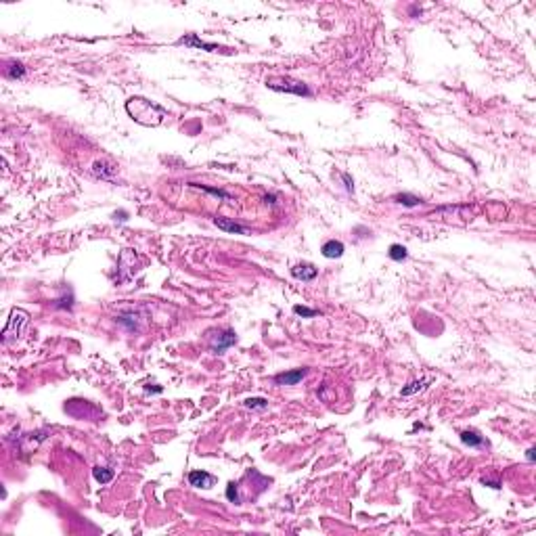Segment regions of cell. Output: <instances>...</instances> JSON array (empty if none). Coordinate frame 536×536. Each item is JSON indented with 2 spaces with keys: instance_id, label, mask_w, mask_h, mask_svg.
Here are the masks:
<instances>
[{
  "instance_id": "6da1fadb",
  "label": "cell",
  "mask_w": 536,
  "mask_h": 536,
  "mask_svg": "<svg viewBox=\"0 0 536 536\" xmlns=\"http://www.w3.org/2000/svg\"><path fill=\"white\" fill-rule=\"evenodd\" d=\"M126 111H128V115L136 124L151 126V128L160 126L165 117H168V111H165L162 105L149 101V98H145V97H132V98H128V101H126Z\"/></svg>"
},
{
  "instance_id": "7a4b0ae2",
  "label": "cell",
  "mask_w": 536,
  "mask_h": 536,
  "mask_svg": "<svg viewBox=\"0 0 536 536\" xmlns=\"http://www.w3.org/2000/svg\"><path fill=\"white\" fill-rule=\"evenodd\" d=\"M266 86L270 90L276 92H289V95H297V97H310L312 92L304 82L297 80H289V78H273V80H266Z\"/></svg>"
},
{
  "instance_id": "3957f363",
  "label": "cell",
  "mask_w": 536,
  "mask_h": 536,
  "mask_svg": "<svg viewBox=\"0 0 536 536\" xmlns=\"http://www.w3.org/2000/svg\"><path fill=\"white\" fill-rule=\"evenodd\" d=\"M28 321H30V314L25 312V310H21V308H13L11 319H9V325H6L4 331H2V343H9L11 340H15V337L21 335V329L28 325Z\"/></svg>"
},
{
  "instance_id": "277c9868",
  "label": "cell",
  "mask_w": 536,
  "mask_h": 536,
  "mask_svg": "<svg viewBox=\"0 0 536 536\" xmlns=\"http://www.w3.org/2000/svg\"><path fill=\"white\" fill-rule=\"evenodd\" d=\"M306 375H308V369H293V371H285V373L275 375L273 381L276 383V386H297Z\"/></svg>"
},
{
  "instance_id": "5b68a950",
  "label": "cell",
  "mask_w": 536,
  "mask_h": 536,
  "mask_svg": "<svg viewBox=\"0 0 536 536\" xmlns=\"http://www.w3.org/2000/svg\"><path fill=\"white\" fill-rule=\"evenodd\" d=\"M176 44H184V46H193V49H201V50H210V52H218V50H224L222 46L218 44H211V42H203L197 38V34H189V36H182L178 38Z\"/></svg>"
},
{
  "instance_id": "8992f818",
  "label": "cell",
  "mask_w": 536,
  "mask_h": 536,
  "mask_svg": "<svg viewBox=\"0 0 536 536\" xmlns=\"http://www.w3.org/2000/svg\"><path fill=\"white\" fill-rule=\"evenodd\" d=\"M237 341V335H235V331H222V333H218V337H214L211 340V350H214L216 354H222L227 348H230L233 343Z\"/></svg>"
},
{
  "instance_id": "52a82bcc",
  "label": "cell",
  "mask_w": 536,
  "mask_h": 536,
  "mask_svg": "<svg viewBox=\"0 0 536 536\" xmlns=\"http://www.w3.org/2000/svg\"><path fill=\"white\" fill-rule=\"evenodd\" d=\"M189 484L195 488H211L216 484V478L208 471H199V469H193L189 473Z\"/></svg>"
},
{
  "instance_id": "ba28073f",
  "label": "cell",
  "mask_w": 536,
  "mask_h": 536,
  "mask_svg": "<svg viewBox=\"0 0 536 536\" xmlns=\"http://www.w3.org/2000/svg\"><path fill=\"white\" fill-rule=\"evenodd\" d=\"M214 224L218 228H222L224 233H235V235H247L249 230L243 227V224L239 222H235V220H230V218H222V216H216L214 218Z\"/></svg>"
},
{
  "instance_id": "9c48e42d",
  "label": "cell",
  "mask_w": 536,
  "mask_h": 536,
  "mask_svg": "<svg viewBox=\"0 0 536 536\" xmlns=\"http://www.w3.org/2000/svg\"><path fill=\"white\" fill-rule=\"evenodd\" d=\"M2 74H4L6 80H19V78L25 76V67H23V63L11 59V61H4L2 63Z\"/></svg>"
},
{
  "instance_id": "30bf717a",
  "label": "cell",
  "mask_w": 536,
  "mask_h": 536,
  "mask_svg": "<svg viewBox=\"0 0 536 536\" xmlns=\"http://www.w3.org/2000/svg\"><path fill=\"white\" fill-rule=\"evenodd\" d=\"M291 275L300 281H312V279H316V275H319V268H314L312 264H295V266L291 268Z\"/></svg>"
},
{
  "instance_id": "8fae6325",
  "label": "cell",
  "mask_w": 536,
  "mask_h": 536,
  "mask_svg": "<svg viewBox=\"0 0 536 536\" xmlns=\"http://www.w3.org/2000/svg\"><path fill=\"white\" fill-rule=\"evenodd\" d=\"M461 442L465 446H471V448H484L488 446V442L482 438V436L478 432H473V429H465V432H461Z\"/></svg>"
},
{
  "instance_id": "7c38bea8",
  "label": "cell",
  "mask_w": 536,
  "mask_h": 536,
  "mask_svg": "<svg viewBox=\"0 0 536 536\" xmlns=\"http://www.w3.org/2000/svg\"><path fill=\"white\" fill-rule=\"evenodd\" d=\"M343 251H346V245H343L341 241H335V239L327 241L325 245L321 247V254L325 256V258H329V260H333V258H341Z\"/></svg>"
},
{
  "instance_id": "4fadbf2b",
  "label": "cell",
  "mask_w": 536,
  "mask_h": 536,
  "mask_svg": "<svg viewBox=\"0 0 536 536\" xmlns=\"http://www.w3.org/2000/svg\"><path fill=\"white\" fill-rule=\"evenodd\" d=\"M92 174H95L97 178H103V180H114L115 168L107 162H95V165H92Z\"/></svg>"
},
{
  "instance_id": "5bb4252c",
  "label": "cell",
  "mask_w": 536,
  "mask_h": 536,
  "mask_svg": "<svg viewBox=\"0 0 536 536\" xmlns=\"http://www.w3.org/2000/svg\"><path fill=\"white\" fill-rule=\"evenodd\" d=\"M394 201L400 203V206H405V208H417V206H421V203H423L419 197H417V195H411V193H400V195H396Z\"/></svg>"
},
{
  "instance_id": "9a60e30c",
  "label": "cell",
  "mask_w": 536,
  "mask_h": 536,
  "mask_svg": "<svg viewBox=\"0 0 536 536\" xmlns=\"http://www.w3.org/2000/svg\"><path fill=\"white\" fill-rule=\"evenodd\" d=\"M92 475H95V480L101 482V484H109V482L114 480V469H109V467H95V469H92Z\"/></svg>"
},
{
  "instance_id": "2e32d148",
  "label": "cell",
  "mask_w": 536,
  "mask_h": 536,
  "mask_svg": "<svg viewBox=\"0 0 536 536\" xmlns=\"http://www.w3.org/2000/svg\"><path fill=\"white\" fill-rule=\"evenodd\" d=\"M390 258H392L394 262H402V260H406V256H408V251L405 245H398V243H394V245H390Z\"/></svg>"
},
{
  "instance_id": "e0dca14e",
  "label": "cell",
  "mask_w": 536,
  "mask_h": 536,
  "mask_svg": "<svg viewBox=\"0 0 536 536\" xmlns=\"http://www.w3.org/2000/svg\"><path fill=\"white\" fill-rule=\"evenodd\" d=\"M425 386H427L425 379H417V381H411V383H408L406 388H402L400 394H402V396H413V394H417V392H421V390L425 388Z\"/></svg>"
},
{
  "instance_id": "ac0fdd59",
  "label": "cell",
  "mask_w": 536,
  "mask_h": 536,
  "mask_svg": "<svg viewBox=\"0 0 536 536\" xmlns=\"http://www.w3.org/2000/svg\"><path fill=\"white\" fill-rule=\"evenodd\" d=\"M243 405L251 408V411H264V408H268V400L266 398H247Z\"/></svg>"
},
{
  "instance_id": "d6986e66",
  "label": "cell",
  "mask_w": 536,
  "mask_h": 536,
  "mask_svg": "<svg viewBox=\"0 0 536 536\" xmlns=\"http://www.w3.org/2000/svg\"><path fill=\"white\" fill-rule=\"evenodd\" d=\"M227 499L230 503H235V505H239L241 503V496H239V486L235 484V482H230V484L227 486Z\"/></svg>"
},
{
  "instance_id": "ffe728a7",
  "label": "cell",
  "mask_w": 536,
  "mask_h": 536,
  "mask_svg": "<svg viewBox=\"0 0 536 536\" xmlns=\"http://www.w3.org/2000/svg\"><path fill=\"white\" fill-rule=\"evenodd\" d=\"M293 312L302 319H312V316L319 314V310H312V308H306V306H293Z\"/></svg>"
},
{
  "instance_id": "44dd1931",
  "label": "cell",
  "mask_w": 536,
  "mask_h": 536,
  "mask_svg": "<svg viewBox=\"0 0 536 536\" xmlns=\"http://www.w3.org/2000/svg\"><path fill=\"white\" fill-rule=\"evenodd\" d=\"M117 323H120V325H124V327H128L130 331L136 329V316H134V314H122L120 319H117Z\"/></svg>"
},
{
  "instance_id": "7402d4cb",
  "label": "cell",
  "mask_w": 536,
  "mask_h": 536,
  "mask_svg": "<svg viewBox=\"0 0 536 536\" xmlns=\"http://www.w3.org/2000/svg\"><path fill=\"white\" fill-rule=\"evenodd\" d=\"M193 184V187H199V189H203L206 191V193H211V195H216V197H222V199H228V193H224V191H220V189H210V187H201V184H195V182H191Z\"/></svg>"
},
{
  "instance_id": "603a6c76",
  "label": "cell",
  "mask_w": 536,
  "mask_h": 536,
  "mask_svg": "<svg viewBox=\"0 0 536 536\" xmlns=\"http://www.w3.org/2000/svg\"><path fill=\"white\" fill-rule=\"evenodd\" d=\"M482 484H484V486H490V488H494V490H499V488L503 486L499 480H486V478L482 480Z\"/></svg>"
},
{
  "instance_id": "cb8c5ba5",
  "label": "cell",
  "mask_w": 536,
  "mask_h": 536,
  "mask_svg": "<svg viewBox=\"0 0 536 536\" xmlns=\"http://www.w3.org/2000/svg\"><path fill=\"white\" fill-rule=\"evenodd\" d=\"M341 178H343V182H346V189L352 193V191H354V182H352V178H350V174H341Z\"/></svg>"
},
{
  "instance_id": "d4e9b609",
  "label": "cell",
  "mask_w": 536,
  "mask_h": 536,
  "mask_svg": "<svg viewBox=\"0 0 536 536\" xmlns=\"http://www.w3.org/2000/svg\"><path fill=\"white\" fill-rule=\"evenodd\" d=\"M114 220L126 222V220H128V211H124V210H122V211H115V214H114Z\"/></svg>"
},
{
  "instance_id": "484cf974",
  "label": "cell",
  "mask_w": 536,
  "mask_h": 536,
  "mask_svg": "<svg viewBox=\"0 0 536 536\" xmlns=\"http://www.w3.org/2000/svg\"><path fill=\"white\" fill-rule=\"evenodd\" d=\"M534 453H536V451H534V448H528V451H526V459H528V461H530V463L534 461Z\"/></svg>"
},
{
  "instance_id": "4316f807",
  "label": "cell",
  "mask_w": 536,
  "mask_h": 536,
  "mask_svg": "<svg viewBox=\"0 0 536 536\" xmlns=\"http://www.w3.org/2000/svg\"><path fill=\"white\" fill-rule=\"evenodd\" d=\"M264 201H266V203H275V195H270V197L266 195V197H264Z\"/></svg>"
},
{
  "instance_id": "83f0119b",
  "label": "cell",
  "mask_w": 536,
  "mask_h": 536,
  "mask_svg": "<svg viewBox=\"0 0 536 536\" xmlns=\"http://www.w3.org/2000/svg\"><path fill=\"white\" fill-rule=\"evenodd\" d=\"M147 392H157V394H160L162 388H147Z\"/></svg>"
}]
</instances>
